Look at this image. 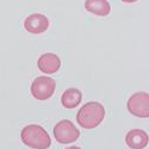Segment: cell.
<instances>
[{"label":"cell","instance_id":"6da1fadb","mask_svg":"<svg viewBox=\"0 0 149 149\" xmlns=\"http://www.w3.org/2000/svg\"><path fill=\"white\" fill-rule=\"evenodd\" d=\"M105 117V109L98 102L86 103L77 115V122L84 129L97 128Z\"/></svg>","mask_w":149,"mask_h":149},{"label":"cell","instance_id":"7a4b0ae2","mask_svg":"<svg viewBox=\"0 0 149 149\" xmlns=\"http://www.w3.org/2000/svg\"><path fill=\"white\" fill-rule=\"evenodd\" d=\"M23 143L32 149H47L50 147L52 140L45 129L38 124H29L20 132Z\"/></svg>","mask_w":149,"mask_h":149},{"label":"cell","instance_id":"3957f363","mask_svg":"<svg viewBox=\"0 0 149 149\" xmlns=\"http://www.w3.org/2000/svg\"><path fill=\"white\" fill-rule=\"evenodd\" d=\"M53 132L55 140L61 144H68L72 142H75L80 136V131L69 119L60 120L54 127Z\"/></svg>","mask_w":149,"mask_h":149},{"label":"cell","instance_id":"277c9868","mask_svg":"<svg viewBox=\"0 0 149 149\" xmlns=\"http://www.w3.org/2000/svg\"><path fill=\"white\" fill-rule=\"evenodd\" d=\"M56 82L50 77H38L31 85V94L37 100H47L55 93Z\"/></svg>","mask_w":149,"mask_h":149},{"label":"cell","instance_id":"5b68a950","mask_svg":"<svg viewBox=\"0 0 149 149\" xmlns=\"http://www.w3.org/2000/svg\"><path fill=\"white\" fill-rule=\"evenodd\" d=\"M129 112L135 117L148 118L149 117V94L147 92L134 93L127 103Z\"/></svg>","mask_w":149,"mask_h":149},{"label":"cell","instance_id":"8992f818","mask_svg":"<svg viewBox=\"0 0 149 149\" xmlns=\"http://www.w3.org/2000/svg\"><path fill=\"white\" fill-rule=\"evenodd\" d=\"M24 28L33 35L43 33L49 28V19L42 13H32L24 20Z\"/></svg>","mask_w":149,"mask_h":149},{"label":"cell","instance_id":"52a82bcc","mask_svg":"<svg viewBox=\"0 0 149 149\" xmlns=\"http://www.w3.org/2000/svg\"><path fill=\"white\" fill-rule=\"evenodd\" d=\"M37 67L44 74H54L61 67V60L54 53H45L38 57Z\"/></svg>","mask_w":149,"mask_h":149},{"label":"cell","instance_id":"ba28073f","mask_svg":"<svg viewBox=\"0 0 149 149\" xmlns=\"http://www.w3.org/2000/svg\"><path fill=\"white\" fill-rule=\"evenodd\" d=\"M125 143L130 149H144L148 146V134L142 129H132L125 136Z\"/></svg>","mask_w":149,"mask_h":149},{"label":"cell","instance_id":"9c48e42d","mask_svg":"<svg viewBox=\"0 0 149 149\" xmlns=\"http://www.w3.org/2000/svg\"><path fill=\"white\" fill-rule=\"evenodd\" d=\"M85 8L99 17H106L111 11V6L107 0H86Z\"/></svg>","mask_w":149,"mask_h":149},{"label":"cell","instance_id":"30bf717a","mask_svg":"<svg viewBox=\"0 0 149 149\" xmlns=\"http://www.w3.org/2000/svg\"><path fill=\"white\" fill-rule=\"evenodd\" d=\"M81 99H82L81 91L78 88L70 87L62 93L61 103L63 105V107H66V109H74L81 103Z\"/></svg>","mask_w":149,"mask_h":149},{"label":"cell","instance_id":"8fae6325","mask_svg":"<svg viewBox=\"0 0 149 149\" xmlns=\"http://www.w3.org/2000/svg\"><path fill=\"white\" fill-rule=\"evenodd\" d=\"M66 149H81V148L80 147H77V146H72V147H68Z\"/></svg>","mask_w":149,"mask_h":149},{"label":"cell","instance_id":"7c38bea8","mask_svg":"<svg viewBox=\"0 0 149 149\" xmlns=\"http://www.w3.org/2000/svg\"><path fill=\"white\" fill-rule=\"evenodd\" d=\"M122 1H124V3H136L137 0H122Z\"/></svg>","mask_w":149,"mask_h":149}]
</instances>
